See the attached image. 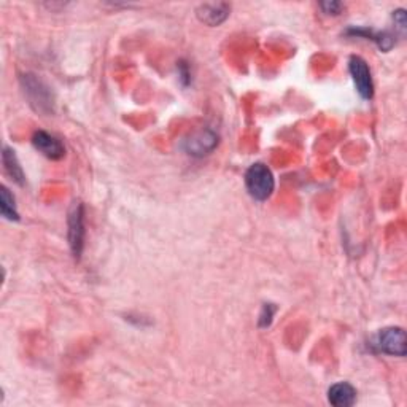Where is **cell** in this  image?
Segmentation results:
<instances>
[{
    "mask_svg": "<svg viewBox=\"0 0 407 407\" xmlns=\"http://www.w3.org/2000/svg\"><path fill=\"white\" fill-rule=\"evenodd\" d=\"M245 186L246 191L250 193V196L255 200H260V202L267 200L275 188V180L271 169L261 163L250 165L245 174Z\"/></svg>",
    "mask_w": 407,
    "mask_h": 407,
    "instance_id": "6da1fadb",
    "label": "cell"
},
{
    "mask_svg": "<svg viewBox=\"0 0 407 407\" xmlns=\"http://www.w3.org/2000/svg\"><path fill=\"white\" fill-rule=\"evenodd\" d=\"M24 94L27 96L29 104H31L40 113L53 112V96L47 84L42 80L37 78L32 73H26L21 77Z\"/></svg>",
    "mask_w": 407,
    "mask_h": 407,
    "instance_id": "7a4b0ae2",
    "label": "cell"
},
{
    "mask_svg": "<svg viewBox=\"0 0 407 407\" xmlns=\"http://www.w3.org/2000/svg\"><path fill=\"white\" fill-rule=\"evenodd\" d=\"M372 347H376L377 352L392 355V357H406V332L403 328H398V326L383 328L377 332L374 341H372Z\"/></svg>",
    "mask_w": 407,
    "mask_h": 407,
    "instance_id": "3957f363",
    "label": "cell"
},
{
    "mask_svg": "<svg viewBox=\"0 0 407 407\" xmlns=\"http://www.w3.org/2000/svg\"><path fill=\"white\" fill-rule=\"evenodd\" d=\"M348 71H350L355 88H357L360 96L366 101L372 99V96H374V83H372L368 62L360 56H352L350 61H348Z\"/></svg>",
    "mask_w": 407,
    "mask_h": 407,
    "instance_id": "277c9868",
    "label": "cell"
},
{
    "mask_svg": "<svg viewBox=\"0 0 407 407\" xmlns=\"http://www.w3.org/2000/svg\"><path fill=\"white\" fill-rule=\"evenodd\" d=\"M68 244L73 256L80 258L84 244V214L82 202H73L68 212Z\"/></svg>",
    "mask_w": 407,
    "mask_h": 407,
    "instance_id": "5b68a950",
    "label": "cell"
},
{
    "mask_svg": "<svg viewBox=\"0 0 407 407\" xmlns=\"http://www.w3.org/2000/svg\"><path fill=\"white\" fill-rule=\"evenodd\" d=\"M216 145H218L216 133L207 128L196 131V133H193L188 137V140H185V150L188 151V154L198 158H202L210 151H214Z\"/></svg>",
    "mask_w": 407,
    "mask_h": 407,
    "instance_id": "8992f818",
    "label": "cell"
},
{
    "mask_svg": "<svg viewBox=\"0 0 407 407\" xmlns=\"http://www.w3.org/2000/svg\"><path fill=\"white\" fill-rule=\"evenodd\" d=\"M32 143L43 156L53 159V161H57V159H62L66 156V148L61 143V140H57L54 135L45 133V131H38V133L34 134Z\"/></svg>",
    "mask_w": 407,
    "mask_h": 407,
    "instance_id": "52a82bcc",
    "label": "cell"
},
{
    "mask_svg": "<svg viewBox=\"0 0 407 407\" xmlns=\"http://www.w3.org/2000/svg\"><path fill=\"white\" fill-rule=\"evenodd\" d=\"M231 7L228 3H204L198 8V18L207 26H220L229 16Z\"/></svg>",
    "mask_w": 407,
    "mask_h": 407,
    "instance_id": "ba28073f",
    "label": "cell"
},
{
    "mask_svg": "<svg viewBox=\"0 0 407 407\" xmlns=\"http://www.w3.org/2000/svg\"><path fill=\"white\" fill-rule=\"evenodd\" d=\"M328 401L336 407H350L357 403V390L348 382L334 383L328 390Z\"/></svg>",
    "mask_w": 407,
    "mask_h": 407,
    "instance_id": "9c48e42d",
    "label": "cell"
},
{
    "mask_svg": "<svg viewBox=\"0 0 407 407\" xmlns=\"http://www.w3.org/2000/svg\"><path fill=\"white\" fill-rule=\"evenodd\" d=\"M348 34L353 37H366V38H371L372 42L377 43V47L383 51H388L392 50V47L394 45V40L393 37L390 36L387 32H374L371 31V29H350Z\"/></svg>",
    "mask_w": 407,
    "mask_h": 407,
    "instance_id": "30bf717a",
    "label": "cell"
},
{
    "mask_svg": "<svg viewBox=\"0 0 407 407\" xmlns=\"http://www.w3.org/2000/svg\"><path fill=\"white\" fill-rule=\"evenodd\" d=\"M2 159H3L5 170L8 172V175L13 179V182H16L21 186L24 185V182H26L24 172H22V168L20 165V161H18V158H16L15 151L5 147L2 153Z\"/></svg>",
    "mask_w": 407,
    "mask_h": 407,
    "instance_id": "8fae6325",
    "label": "cell"
},
{
    "mask_svg": "<svg viewBox=\"0 0 407 407\" xmlns=\"http://www.w3.org/2000/svg\"><path fill=\"white\" fill-rule=\"evenodd\" d=\"M0 212H2V215L10 221L20 220V214L18 209H16L13 194H11L8 191V188L5 186H2V191H0Z\"/></svg>",
    "mask_w": 407,
    "mask_h": 407,
    "instance_id": "7c38bea8",
    "label": "cell"
},
{
    "mask_svg": "<svg viewBox=\"0 0 407 407\" xmlns=\"http://www.w3.org/2000/svg\"><path fill=\"white\" fill-rule=\"evenodd\" d=\"M274 313H275V307L272 306V304H265V307H262V313L260 317V326H261V328H267V326L271 325Z\"/></svg>",
    "mask_w": 407,
    "mask_h": 407,
    "instance_id": "4fadbf2b",
    "label": "cell"
},
{
    "mask_svg": "<svg viewBox=\"0 0 407 407\" xmlns=\"http://www.w3.org/2000/svg\"><path fill=\"white\" fill-rule=\"evenodd\" d=\"M320 7L325 11L326 15H339L341 10L343 8V5L341 2H323L320 3Z\"/></svg>",
    "mask_w": 407,
    "mask_h": 407,
    "instance_id": "5bb4252c",
    "label": "cell"
},
{
    "mask_svg": "<svg viewBox=\"0 0 407 407\" xmlns=\"http://www.w3.org/2000/svg\"><path fill=\"white\" fill-rule=\"evenodd\" d=\"M393 20H394V24L398 26V29H401V31H406V24H407V21H406V11L404 10H397L393 13Z\"/></svg>",
    "mask_w": 407,
    "mask_h": 407,
    "instance_id": "9a60e30c",
    "label": "cell"
}]
</instances>
